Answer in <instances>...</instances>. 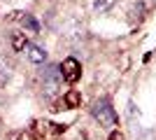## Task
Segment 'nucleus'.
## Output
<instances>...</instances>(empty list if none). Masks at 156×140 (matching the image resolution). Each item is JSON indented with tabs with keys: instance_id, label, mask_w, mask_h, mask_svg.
<instances>
[{
	"instance_id": "nucleus-1",
	"label": "nucleus",
	"mask_w": 156,
	"mask_h": 140,
	"mask_svg": "<svg viewBox=\"0 0 156 140\" xmlns=\"http://www.w3.org/2000/svg\"><path fill=\"white\" fill-rule=\"evenodd\" d=\"M93 117H96L103 126H114V124L119 121L117 112H114V107H112V103L107 98L96 100V105H93Z\"/></svg>"
},
{
	"instance_id": "nucleus-2",
	"label": "nucleus",
	"mask_w": 156,
	"mask_h": 140,
	"mask_svg": "<svg viewBox=\"0 0 156 140\" xmlns=\"http://www.w3.org/2000/svg\"><path fill=\"white\" fill-rule=\"evenodd\" d=\"M61 82H63V73L61 68H49L44 73V80H42V89H44L47 96H54V93L61 89Z\"/></svg>"
},
{
	"instance_id": "nucleus-3",
	"label": "nucleus",
	"mask_w": 156,
	"mask_h": 140,
	"mask_svg": "<svg viewBox=\"0 0 156 140\" xmlns=\"http://www.w3.org/2000/svg\"><path fill=\"white\" fill-rule=\"evenodd\" d=\"M61 73H63V80L65 82L75 84V82L79 80V75H82V66H79L77 59H65L63 63H61Z\"/></svg>"
},
{
	"instance_id": "nucleus-4",
	"label": "nucleus",
	"mask_w": 156,
	"mask_h": 140,
	"mask_svg": "<svg viewBox=\"0 0 156 140\" xmlns=\"http://www.w3.org/2000/svg\"><path fill=\"white\" fill-rule=\"evenodd\" d=\"M26 54H28V59H30L33 63H44V59H47V52H44V49L37 47V45H30V42L26 45Z\"/></svg>"
},
{
	"instance_id": "nucleus-5",
	"label": "nucleus",
	"mask_w": 156,
	"mask_h": 140,
	"mask_svg": "<svg viewBox=\"0 0 156 140\" xmlns=\"http://www.w3.org/2000/svg\"><path fill=\"white\" fill-rule=\"evenodd\" d=\"M63 105L65 107H79V105H82V96H79V91H68L63 96Z\"/></svg>"
},
{
	"instance_id": "nucleus-6",
	"label": "nucleus",
	"mask_w": 156,
	"mask_h": 140,
	"mask_svg": "<svg viewBox=\"0 0 156 140\" xmlns=\"http://www.w3.org/2000/svg\"><path fill=\"white\" fill-rule=\"evenodd\" d=\"M21 21H23V26H26L30 33H37V31H40V23L35 21V16H30V14H23V16H21Z\"/></svg>"
},
{
	"instance_id": "nucleus-7",
	"label": "nucleus",
	"mask_w": 156,
	"mask_h": 140,
	"mask_svg": "<svg viewBox=\"0 0 156 140\" xmlns=\"http://www.w3.org/2000/svg\"><path fill=\"white\" fill-rule=\"evenodd\" d=\"M114 5H117V0H96V2H93V9H96V12H107V9H112Z\"/></svg>"
},
{
	"instance_id": "nucleus-8",
	"label": "nucleus",
	"mask_w": 156,
	"mask_h": 140,
	"mask_svg": "<svg viewBox=\"0 0 156 140\" xmlns=\"http://www.w3.org/2000/svg\"><path fill=\"white\" fill-rule=\"evenodd\" d=\"M26 38H23V35L21 33H14L12 35V47H14V52H21V49H26Z\"/></svg>"
},
{
	"instance_id": "nucleus-9",
	"label": "nucleus",
	"mask_w": 156,
	"mask_h": 140,
	"mask_svg": "<svg viewBox=\"0 0 156 140\" xmlns=\"http://www.w3.org/2000/svg\"><path fill=\"white\" fill-rule=\"evenodd\" d=\"M110 140H121V133H117V131H114V133L110 135Z\"/></svg>"
}]
</instances>
